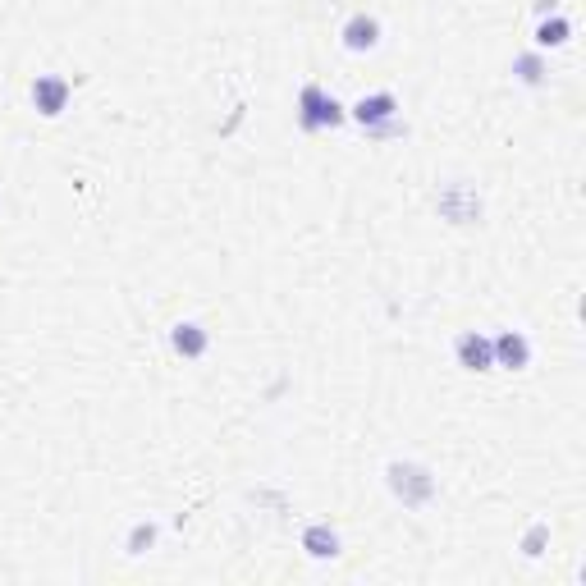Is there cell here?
I'll return each mask as SVG.
<instances>
[{"label": "cell", "mask_w": 586, "mask_h": 586, "mask_svg": "<svg viewBox=\"0 0 586 586\" xmlns=\"http://www.w3.org/2000/svg\"><path fill=\"white\" fill-rule=\"evenodd\" d=\"M348 120V110L330 97L321 83H307L298 92V129L303 133H321V129H339Z\"/></svg>", "instance_id": "1"}, {"label": "cell", "mask_w": 586, "mask_h": 586, "mask_svg": "<svg viewBox=\"0 0 586 586\" xmlns=\"http://www.w3.org/2000/svg\"><path fill=\"white\" fill-rule=\"evenodd\" d=\"M385 481H390L394 500H403L408 509H422L435 500V477L422 463H390L385 467Z\"/></svg>", "instance_id": "2"}, {"label": "cell", "mask_w": 586, "mask_h": 586, "mask_svg": "<svg viewBox=\"0 0 586 586\" xmlns=\"http://www.w3.org/2000/svg\"><path fill=\"white\" fill-rule=\"evenodd\" d=\"M69 78L65 74H37L33 78V106L42 110L46 120H60L65 115V106H69Z\"/></svg>", "instance_id": "3"}, {"label": "cell", "mask_w": 586, "mask_h": 586, "mask_svg": "<svg viewBox=\"0 0 586 586\" xmlns=\"http://www.w3.org/2000/svg\"><path fill=\"white\" fill-rule=\"evenodd\" d=\"M394 115H399V97H394V92H371V97H362V101L348 106V120L362 124L367 133L380 129V124H390Z\"/></svg>", "instance_id": "4"}, {"label": "cell", "mask_w": 586, "mask_h": 586, "mask_svg": "<svg viewBox=\"0 0 586 586\" xmlns=\"http://www.w3.org/2000/svg\"><path fill=\"white\" fill-rule=\"evenodd\" d=\"M454 358L463 371H495V348H490V339L481 330H463L454 339Z\"/></svg>", "instance_id": "5"}, {"label": "cell", "mask_w": 586, "mask_h": 586, "mask_svg": "<svg viewBox=\"0 0 586 586\" xmlns=\"http://www.w3.org/2000/svg\"><path fill=\"white\" fill-rule=\"evenodd\" d=\"M490 348H495V367L504 371H522L527 362H532V339L522 335V330H504V335L490 339Z\"/></svg>", "instance_id": "6"}, {"label": "cell", "mask_w": 586, "mask_h": 586, "mask_svg": "<svg viewBox=\"0 0 586 586\" xmlns=\"http://www.w3.org/2000/svg\"><path fill=\"white\" fill-rule=\"evenodd\" d=\"M339 42H344V51H353V55L376 51V46H380V19H376V14H353V19L344 23Z\"/></svg>", "instance_id": "7"}, {"label": "cell", "mask_w": 586, "mask_h": 586, "mask_svg": "<svg viewBox=\"0 0 586 586\" xmlns=\"http://www.w3.org/2000/svg\"><path fill=\"white\" fill-rule=\"evenodd\" d=\"M440 216H449L454 225H472V220L481 216V202L467 193L463 184H454V188H445V193H440Z\"/></svg>", "instance_id": "8"}, {"label": "cell", "mask_w": 586, "mask_h": 586, "mask_svg": "<svg viewBox=\"0 0 586 586\" xmlns=\"http://www.w3.org/2000/svg\"><path fill=\"white\" fill-rule=\"evenodd\" d=\"M170 348L179 353V358H202V353L211 348L207 326H197V321H179V326L170 330Z\"/></svg>", "instance_id": "9"}, {"label": "cell", "mask_w": 586, "mask_h": 586, "mask_svg": "<svg viewBox=\"0 0 586 586\" xmlns=\"http://www.w3.org/2000/svg\"><path fill=\"white\" fill-rule=\"evenodd\" d=\"M303 550L312 554V559H335L339 554V532L330 527V522H312V527H303Z\"/></svg>", "instance_id": "10"}, {"label": "cell", "mask_w": 586, "mask_h": 586, "mask_svg": "<svg viewBox=\"0 0 586 586\" xmlns=\"http://www.w3.org/2000/svg\"><path fill=\"white\" fill-rule=\"evenodd\" d=\"M568 42H573V23H568L564 14L536 23V51H559V46H568Z\"/></svg>", "instance_id": "11"}, {"label": "cell", "mask_w": 586, "mask_h": 586, "mask_svg": "<svg viewBox=\"0 0 586 586\" xmlns=\"http://www.w3.org/2000/svg\"><path fill=\"white\" fill-rule=\"evenodd\" d=\"M513 74H518V83L541 87V83H545V60H541V51L518 55V60H513Z\"/></svg>", "instance_id": "12"}, {"label": "cell", "mask_w": 586, "mask_h": 586, "mask_svg": "<svg viewBox=\"0 0 586 586\" xmlns=\"http://www.w3.org/2000/svg\"><path fill=\"white\" fill-rule=\"evenodd\" d=\"M152 545H156V522H138V527L129 532V541H124V550H129V554H147Z\"/></svg>", "instance_id": "13"}, {"label": "cell", "mask_w": 586, "mask_h": 586, "mask_svg": "<svg viewBox=\"0 0 586 586\" xmlns=\"http://www.w3.org/2000/svg\"><path fill=\"white\" fill-rule=\"evenodd\" d=\"M541 541H545V527H536V532L527 536V545H522V550H527V559H536V554H541Z\"/></svg>", "instance_id": "14"}, {"label": "cell", "mask_w": 586, "mask_h": 586, "mask_svg": "<svg viewBox=\"0 0 586 586\" xmlns=\"http://www.w3.org/2000/svg\"><path fill=\"white\" fill-rule=\"evenodd\" d=\"M554 5H559V0H536V10H541V14H545V10H554Z\"/></svg>", "instance_id": "15"}]
</instances>
